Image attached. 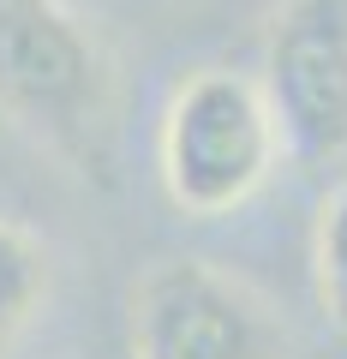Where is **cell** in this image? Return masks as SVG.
<instances>
[{"label":"cell","mask_w":347,"mask_h":359,"mask_svg":"<svg viewBox=\"0 0 347 359\" xmlns=\"http://www.w3.org/2000/svg\"><path fill=\"white\" fill-rule=\"evenodd\" d=\"M0 114L72 174L108 180L114 78L96 36L60 0H0Z\"/></svg>","instance_id":"cell-1"},{"label":"cell","mask_w":347,"mask_h":359,"mask_svg":"<svg viewBox=\"0 0 347 359\" xmlns=\"http://www.w3.org/2000/svg\"><path fill=\"white\" fill-rule=\"evenodd\" d=\"M282 132L264 102V84L228 66L186 78L162 114L156 162L162 186L186 216H228L270 180Z\"/></svg>","instance_id":"cell-2"},{"label":"cell","mask_w":347,"mask_h":359,"mask_svg":"<svg viewBox=\"0 0 347 359\" xmlns=\"http://www.w3.org/2000/svg\"><path fill=\"white\" fill-rule=\"evenodd\" d=\"M132 359H287V335L233 276L168 257L132 294Z\"/></svg>","instance_id":"cell-3"},{"label":"cell","mask_w":347,"mask_h":359,"mask_svg":"<svg viewBox=\"0 0 347 359\" xmlns=\"http://www.w3.org/2000/svg\"><path fill=\"white\" fill-rule=\"evenodd\" d=\"M257 84L294 162L318 168L347 156V0H287Z\"/></svg>","instance_id":"cell-4"},{"label":"cell","mask_w":347,"mask_h":359,"mask_svg":"<svg viewBox=\"0 0 347 359\" xmlns=\"http://www.w3.org/2000/svg\"><path fill=\"white\" fill-rule=\"evenodd\" d=\"M42 294H48V252L25 228L0 222V359L13 353V341L30 330Z\"/></svg>","instance_id":"cell-5"},{"label":"cell","mask_w":347,"mask_h":359,"mask_svg":"<svg viewBox=\"0 0 347 359\" xmlns=\"http://www.w3.org/2000/svg\"><path fill=\"white\" fill-rule=\"evenodd\" d=\"M311 276H318V306L335 330H347V186L329 192L318 210V240H311Z\"/></svg>","instance_id":"cell-6"}]
</instances>
